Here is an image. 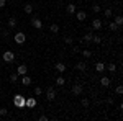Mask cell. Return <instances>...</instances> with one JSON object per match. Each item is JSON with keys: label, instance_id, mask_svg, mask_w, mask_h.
<instances>
[{"label": "cell", "instance_id": "8d00e7d4", "mask_svg": "<svg viewBox=\"0 0 123 121\" xmlns=\"http://www.w3.org/2000/svg\"><path fill=\"white\" fill-rule=\"evenodd\" d=\"M7 5V0H0V8H3Z\"/></svg>", "mask_w": 123, "mask_h": 121}, {"label": "cell", "instance_id": "5bb4252c", "mask_svg": "<svg viewBox=\"0 0 123 121\" xmlns=\"http://www.w3.org/2000/svg\"><path fill=\"white\" fill-rule=\"evenodd\" d=\"M95 70H97L98 74H104L105 72V64L104 62H97V64H95Z\"/></svg>", "mask_w": 123, "mask_h": 121}, {"label": "cell", "instance_id": "d4e9b609", "mask_svg": "<svg viewBox=\"0 0 123 121\" xmlns=\"http://www.w3.org/2000/svg\"><path fill=\"white\" fill-rule=\"evenodd\" d=\"M0 116H2V118H5V116H8V108H5V106H2V108H0Z\"/></svg>", "mask_w": 123, "mask_h": 121}, {"label": "cell", "instance_id": "ab89813d", "mask_svg": "<svg viewBox=\"0 0 123 121\" xmlns=\"http://www.w3.org/2000/svg\"><path fill=\"white\" fill-rule=\"evenodd\" d=\"M57 2H62V0H57Z\"/></svg>", "mask_w": 123, "mask_h": 121}, {"label": "cell", "instance_id": "836d02e7", "mask_svg": "<svg viewBox=\"0 0 123 121\" xmlns=\"http://www.w3.org/2000/svg\"><path fill=\"white\" fill-rule=\"evenodd\" d=\"M82 105H84L85 108H87V106H89V105H90V102H89V100H87V98H82Z\"/></svg>", "mask_w": 123, "mask_h": 121}, {"label": "cell", "instance_id": "8fae6325", "mask_svg": "<svg viewBox=\"0 0 123 121\" xmlns=\"http://www.w3.org/2000/svg\"><path fill=\"white\" fill-rule=\"evenodd\" d=\"M76 18H77V21H84V20L87 18V13H85L84 10H80V12H76Z\"/></svg>", "mask_w": 123, "mask_h": 121}, {"label": "cell", "instance_id": "603a6c76", "mask_svg": "<svg viewBox=\"0 0 123 121\" xmlns=\"http://www.w3.org/2000/svg\"><path fill=\"white\" fill-rule=\"evenodd\" d=\"M49 31H51L53 35H56V33H59V26H57L56 23H53V25L49 26Z\"/></svg>", "mask_w": 123, "mask_h": 121}, {"label": "cell", "instance_id": "8992f818", "mask_svg": "<svg viewBox=\"0 0 123 121\" xmlns=\"http://www.w3.org/2000/svg\"><path fill=\"white\" fill-rule=\"evenodd\" d=\"M46 98L49 100V102H53V100L56 98V90H54L53 87H48V90H46Z\"/></svg>", "mask_w": 123, "mask_h": 121}, {"label": "cell", "instance_id": "1f68e13d", "mask_svg": "<svg viewBox=\"0 0 123 121\" xmlns=\"http://www.w3.org/2000/svg\"><path fill=\"white\" fill-rule=\"evenodd\" d=\"M64 43H66V44H72V38L66 36V38H64Z\"/></svg>", "mask_w": 123, "mask_h": 121}, {"label": "cell", "instance_id": "ba28073f", "mask_svg": "<svg viewBox=\"0 0 123 121\" xmlns=\"http://www.w3.org/2000/svg\"><path fill=\"white\" fill-rule=\"evenodd\" d=\"M31 26L36 28V29H41L43 28V21H41L39 18H31Z\"/></svg>", "mask_w": 123, "mask_h": 121}, {"label": "cell", "instance_id": "7a4b0ae2", "mask_svg": "<svg viewBox=\"0 0 123 121\" xmlns=\"http://www.w3.org/2000/svg\"><path fill=\"white\" fill-rule=\"evenodd\" d=\"M2 59H3V62L12 64L15 61V52L13 51H5V52H2Z\"/></svg>", "mask_w": 123, "mask_h": 121}, {"label": "cell", "instance_id": "2e32d148", "mask_svg": "<svg viewBox=\"0 0 123 121\" xmlns=\"http://www.w3.org/2000/svg\"><path fill=\"white\" fill-rule=\"evenodd\" d=\"M110 84H112V80L108 77H100V85L102 87H110Z\"/></svg>", "mask_w": 123, "mask_h": 121}, {"label": "cell", "instance_id": "5b68a950", "mask_svg": "<svg viewBox=\"0 0 123 121\" xmlns=\"http://www.w3.org/2000/svg\"><path fill=\"white\" fill-rule=\"evenodd\" d=\"M82 92H84V88H82V85H80V84H74V85H72V95H74V97L82 95Z\"/></svg>", "mask_w": 123, "mask_h": 121}, {"label": "cell", "instance_id": "4fadbf2b", "mask_svg": "<svg viewBox=\"0 0 123 121\" xmlns=\"http://www.w3.org/2000/svg\"><path fill=\"white\" fill-rule=\"evenodd\" d=\"M54 69H56L59 74H62V72H66V64H64V62H57V64L54 65Z\"/></svg>", "mask_w": 123, "mask_h": 121}, {"label": "cell", "instance_id": "484cf974", "mask_svg": "<svg viewBox=\"0 0 123 121\" xmlns=\"http://www.w3.org/2000/svg\"><path fill=\"white\" fill-rule=\"evenodd\" d=\"M115 23H117L118 26H122V25H123V17H122V15H117V17H115Z\"/></svg>", "mask_w": 123, "mask_h": 121}, {"label": "cell", "instance_id": "f1b7e54d", "mask_svg": "<svg viewBox=\"0 0 123 121\" xmlns=\"http://www.w3.org/2000/svg\"><path fill=\"white\" fill-rule=\"evenodd\" d=\"M100 41H102V38L100 36H92V43H94V44H100Z\"/></svg>", "mask_w": 123, "mask_h": 121}, {"label": "cell", "instance_id": "3957f363", "mask_svg": "<svg viewBox=\"0 0 123 121\" xmlns=\"http://www.w3.org/2000/svg\"><path fill=\"white\" fill-rule=\"evenodd\" d=\"M13 103H15V106H18V108H25V97L23 95H13Z\"/></svg>", "mask_w": 123, "mask_h": 121}, {"label": "cell", "instance_id": "d6986e66", "mask_svg": "<svg viewBox=\"0 0 123 121\" xmlns=\"http://www.w3.org/2000/svg\"><path fill=\"white\" fill-rule=\"evenodd\" d=\"M92 36H94V33H92V31H89V33L84 36V41L87 43V44H90V43H92Z\"/></svg>", "mask_w": 123, "mask_h": 121}, {"label": "cell", "instance_id": "e0dca14e", "mask_svg": "<svg viewBox=\"0 0 123 121\" xmlns=\"http://www.w3.org/2000/svg\"><path fill=\"white\" fill-rule=\"evenodd\" d=\"M8 28L10 29L17 28V18H15V17H10L8 18Z\"/></svg>", "mask_w": 123, "mask_h": 121}, {"label": "cell", "instance_id": "f35d334b", "mask_svg": "<svg viewBox=\"0 0 123 121\" xmlns=\"http://www.w3.org/2000/svg\"><path fill=\"white\" fill-rule=\"evenodd\" d=\"M100 2H107V0H100Z\"/></svg>", "mask_w": 123, "mask_h": 121}, {"label": "cell", "instance_id": "4316f807", "mask_svg": "<svg viewBox=\"0 0 123 121\" xmlns=\"http://www.w3.org/2000/svg\"><path fill=\"white\" fill-rule=\"evenodd\" d=\"M104 15H105V18H112V15H113V12H112V8H105Z\"/></svg>", "mask_w": 123, "mask_h": 121}, {"label": "cell", "instance_id": "d590c367", "mask_svg": "<svg viewBox=\"0 0 123 121\" xmlns=\"http://www.w3.org/2000/svg\"><path fill=\"white\" fill-rule=\"evenodd\" d=\"M38 120H39V121H48V116H46V115H41Z\"/></svg>", "mask_w": 123, "mask_h": 121}, {"label": "cell", "instance_id": "6da1fadb", "mask_svg": "<svg viewBox=\"0 0 123 121\" xmlns=\"http://www.w3.org/2000/svg\"><path fill=\"white\" fill-rule=\"evenodd\" d=\"M13 39H15V44L21 46V44H25V41H26V35H25L23 31H17L15 36H13Z\"/></svg>", "mask_w": 123, "mask_h": 121}, {"label": "cell", "instance_id": "f546056e", "mask_svg": "<svg viewBox=\"0 0 123 121\" xmlns=\"http://www.w3.org/2000/svg\"><path fill=\"white\" fill-rule=\"evenodd\" d=\"M92 12H94V13H98V12H100V5H98V3H94V5H92Z\"/></svg>", "mask_w": 123, "mask_h": 121}, {"label": "cell", "instance_id": "9a60e30c", "mask_svg": "<svg viewBox=\"0 0 123 121\" xmlns=\"http://www.w3.org/2000/svg\"><path fill=\"white\" fill-rule=\"evenodd\" d=\"M31 84V77H28V75H21V85H25V87H28V85Z\"/></svg>", "mask_w": 123, "mask_h": 121}, {"label": "cell", "instance_id": "83f0119b", "mask_svg": "<svg viewBox=\"0 0 123 121\" xmlns=\"http://www.w3.org/2000/svg\"><path fill=\"white\" fill-rule=\"evenodd\" d=\"M80 54H82V56H84V57H87V59H89V57L92 56V52H90L89 49H84V51H80Z\"/></svg>", "mask_w": 123, "mask_h": 121}, {"label": "cell", "instance_id": "e575fe53", "mask_svg": "<svg viewBox=\"0 0 123 121\" xmlns=\"http://www.w3.org/2000/svg\"><path fill=\"white\" fill-rule=\"evenodd\" d=\"M72 51H74V54H77V52H80V47L79 46H72Z\"/></svg>", "mask_w": 123, "mask_h": 121}, {"label": "cell", "instance_id": "9c48e42d", "mask_svg": "<svg viewBox=\"0 0 123 121\" xmlns=\"http://www.w3.org/2000/svg\"><path fill=\"white\" fill-rule=\"evenodd\" d=\"M92 28L98 31V29L102 28V20H100V18H94V20H92Z\"/></svg>", "mask_w": 123, "mask_h": 121}, {"label": "cell", "instance_id": "4dcf8cb0", "mask_svg": "<svg viewBox=\"0 0 123 121\" xmlns=\"http://www.w3.org/2000/svg\"><path fill=\"white\" fill-rule=\"evenodd\" d=\"M41 93H43V88H41V87H35V95H36V97H39Z\"/></svg>", "mask_w": 123, "mask_h": 121}, {"label": "cell", "instance_id": "44dd1931", "mask_svg": "<svg viewBox=\"0 0 123 121\" xmlns=\"http://www.w3.org/2000/svg\"><path fill=\"white\" fill-rule=\"evenodd\" d=\"M23 10H25V13H33V5L31 3H25V7H23Z\"/></svg>", "mask_w": 123, "mask_h": 121}, {"label": "cell", "instance_id": "7c38bea8", "mask_svg": "<svg viewBox=\"0 0 123 121\" xmlns=\"http://www.w3.org/2000/svg\"><path fill=\"white\" fill-rule=\"evenodd\" d=\"M74 69H76V70H79V72H84L85 69H87V64H85V62H82V61H80V62H77V64L74 65Z\"/></svg>", "mask_w": 123, "mask_h": 121}, {"label": "cell", "instance_id": "cb8c5ba5", "mask_svg": "<svg viewBox=\"0 0 123 121\" xmlns=\"http://www.w3.org/2000/svg\"><path fill=\"white\" fill-rule=\"evenodd\" d=\"M64 84H66V79L59 75V77H57V79H56V85H59V87H62V85H64Z\"/></svg>", "mask_w": 123, "mask_h": 121}, {"label": "cell", "instance_id": "ac0fdd59", "mask_svg": "<svg viewBox=\"0 0 123 121\" xmlns=\"http://www.w3.org/2000/svg\"><path fill=\"white\" fill-rule=\"evenodd\" d=\"M105 70H108V72H112V74H115L117 72V65L112 62V64H108V65H105Z\"/></svg>", "mask_w": 123, "mask_h": 121}, {"label": "cell", "instance_id": "52a82bcc", "mask_svg": "<svg viewBox=\"0 0 123 121\" xmlns=\"http://www.w3.org/2000/svg\"><path fill=\"white\" fill-rule=\"evenodd\" d=\"M26 72H28V67H26V64H20L18 67H17V74H18L20 77H21V75H25Z\"/></svg>", "mask_w": 123, "mask_h": 121}, {"label": "cell", "instance_id": "d6a6232c", "mask_svg": "<svg viewBox=\"0 0 123 121\" xmlns=\"http://www.w3.org/2000/svg\"><path fill=\"white\" fill-rule=\"evenodd\" d=\"M115 92H117V95H122V93H123V87H122V85H118Z\"/></svg>", "mask_w": 123, "mask_h": 121}, {"label": "cell", "instance_id": "30bf717a", "mask_svg": "<svg viewBox=\"0 0 123 121\" xmlns=\"http://www.w3.org/2000/svg\"><path fill=\"white\" fill-rule=\"evenodd\" d=\"M66 12L69 13V15H74V13L77 12V5H74V3H69V5L66 7Z\"/></svg>", "mask_w": 123, "mask_h": 121}, {"label": "cell", "instance_id": "ffe728a7", "mask_svg": "<svg viewBox=\"0 0 123 121\" xmlns=\"http://www.w3.org/2000/svg\"><path fill=\"white\" fill-rule=\"evenodd\" d=\"M108 28H110V31H118V29H120V26H118L115 21H110V23H108Z\"/></svg>", "mask_w": 123, "mask_h": 121}, {"label": "cell", "instance_id": "277c9868", "mask_svg": "<svg viewBox=\"0 0 123 121\" xmlns=\"http://www.w3.org/2000/svg\"><path fill=\"white\" fill-rule=\"evenodd\" d=\"M36 105H38V102H36L35 97H28V98H25V108H35Z\"/></svg>", "mask_w": 123, "mask_h": 121}, {"label": "cell", "instance_id": "74e56055", "mask_svg": "<svg viewBox=\"0 0 123 121\" xmlns=\"http://www.w3.org/2000/svg\"><path fill=\"white\" fill-rule=\"evenodd\" d=\"M0 54H2V47H0Z\"/></svg>", "mask_w": 123, "mask_h": 121}, {"label": "cell", "instance_id": "7402d4cb", "mask_svg": "<svg viewBox=\"0 0 123 121\" xmlns=\"http://www.w3.org/2000/svg\"><path fill=\"white\" fill-rule=\"evenodd\" d=\"M18 79H20V75L17 74V72H13V74H10V82H12V84H15V82H18Z\"/></svg>", "mask_w": 123, "mask_h": 121}]
</instances>
